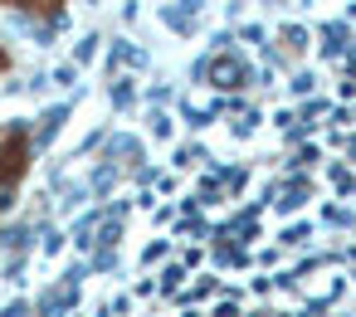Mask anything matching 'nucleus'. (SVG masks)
<instances>
[{"label":"nucleus","mask_w":356,"mask_h":317,"mask_svg":"<svg viewBox=\"0 0 356 317\" xmlns=\"http://www.w3.org/2000/svg\"><path fill=\"white\" fill-rule=\"evenodd\" d=\"M215 79H220V83H225V79H239V69H234V64H215Z\"/></svg>","instance_id":"nucleus-1"},{"label":"nucleus","mask_w":356,"mask_h":317,"mask_svg":"<svg viewBox=\"0 0 356 317\" xmlns=\"http://www.w3.org/2000/svg\"><path fill=\"white\" fill-rule=\"evenodd\" d=\"M0 64H6V54H0Z\"/></svg>","instance_id":"nucleus-2"}]
</instances>
